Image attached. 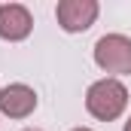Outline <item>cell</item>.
<instances>
[{"mask_svg": "<svg viewBox=\"0 0 131 131\" xmlns=\"http://www.w3.org/2000/svg\"><path fill=\"white\" fill-rule=\"evenodd\" d=\"M125 107H128V89L116 76H104L98 82H92L85 92V110L101 122L119 119L125 113Z\"/></svg>", "mask_w": 131, "mask_h": 131, "instance_id": "cell-1", "label": "cell"}, {"mask_svg": "<svg viewBox=\"0 0 131 131\" xmlns=\"http://www.w3.org/2000/svg\"><path fill=\"white\" fill-rule=\"evenodd\" d=\"M95 64L104 73H131V40L125 34H104L95 43Z\"/></svg>", "mask_w": 131, "mask_h": 131, "instance_id": "cell-2", "label": "cell"}, {"mask_svg": "<svg viewBox=\"0 0 131 131\" xmlns=\"http://www.w3.org/2000/svg\"><path fill=\"white\" fill-rule=\"evenodd\" d=\"M98 12H101L98 0H61V3L55 6V18H58L61 31H67V34L89 31V28L95 25Z\"/></svg>", "mask_w": 131, "mask_h": 131, "instance_id": "cell-3", "label": "cell"}, {"mask_svg": "<svg viewBox=\"0 0 131 131\" xmlns=\"http://www.w3.org/2000/svg\"><path fill=\"white\" fill-rule=\"evenodd\" d=\"M34 31V15L21 3H0V40L21 43Z\"/></svg>", "mask_w": 131, "mask_h": 131, "instance_id": "cell-4", "label": "cell"}, {"mask_svg": "<svg viewBox=\"0 0 131 131\" xmlns=\"http://www.w3.org/2000/svg\"><path fill=\"white\" fill-rule=\"evenodd\" d=\"M37 110V92L25 82H12L0 89V113L9 119H28Z\"/></svg>", "mask_w": 131, "mask_h": 131, "instance_id": "cell-5", "label": "cell"}, {"mask_svg": "<svg viewBox=\"0 0 131 131\" xmlns=\"http://www.w3.org/2000/svg\"><path fill=\"white\" fill-rule=\"evenodd\" d=\"M122 131H131V116H128V122H125V128H122Z\"/></svg>", "mask_w": 131, "mask_h": 131, "instance_id": "cell-6", "label": "cell"}, {"mask_svg": "<svg viewBox=\"0 0 131 131\" xmlns=\"http://www.w3.org/2000/svg\"><path fill=\"white\" fill-rule=\"evenodd\" d=\"M73 131H92V128H73Z\"/></svg>", "mask_w": 131, "mask_h": 131, "instance_id": "cell-7", "label": "cell"}, {"mask_svg": "<svg viewBox=\"0 0 131 131\" xmlns=\"http://www.w3.org/2000/svg\"><path fill=\"white\" fill-rule=\"evenodd\" d=\"M21 131H40V128H21Z\"/></svg>", "mask_w": 131, "mask_h": 131, "instance_id": "cell-8", "label": "cell"}]
</instances>
